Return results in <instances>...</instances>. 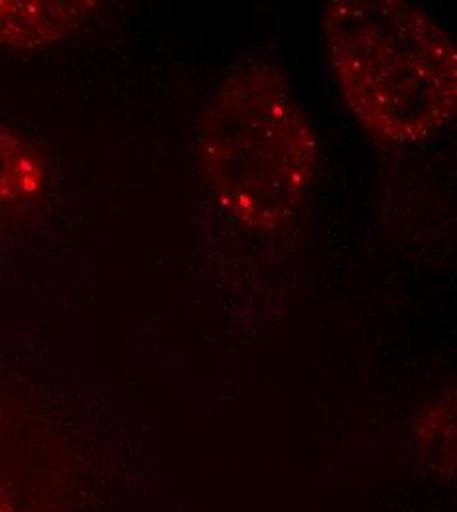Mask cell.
Instances as JSON below:
<instances>
[{
  "label": "cell",
  "instance_id": "obj_1",
  "mask_svg": "<svg viewBox=\"0 0 457 512\" xmlns=\"http://www.w3.org/2000/svg\"><path fill=\"white\" fill-rule=\"evenodd\" d=\"M322 32L345 101L375 138L418 144L450 125L456 44L424 10L402 0H333Z\"/></svg>",
  "mask_w": 457,
  "mask_h": 512
},
{
  "label": "cell",
  "instance_id": "obj_2",
  "mask_svg": "<svg viewBox=\"0 0 457 512\" xmlns=\"http://www.w3.org/2000/svg\"><path fill=\"white\" fill-rule=\"evenodd\" d=\"M197 146L217 201L257 231L290 223L316 182L314 130L274 65H245L223 81L201 119Z\"/></svg>",
  "mask_w": 457,
  "mask_h": 512
},
{
  "label": "cell",
  "instance_id": "obj_3",
  "mask_svg": "<svg viewBox=\"0 0 457 512\" xmlns=\"http://www.w3.org/2000/svg\"><path fill=\"white\" fill-rule=\"evenodd\" d=\"M95 10L93 0H0V48L56 44L79 30Z\"/></svg>",
  "mask_w": 457,
  "mask_h": 512
},
{
  "label": "cell",
  "instance_id": "obj_4",
  "mask_svg": "<svg viewBox=\"0 0 457 512\" xmlns=\"http://www.w3.org/2000/svg\"><path fill=\"white\" fill-rule=\"evenodd\" d=\"M46 162L24 136L0 125V231L46 190Z\"/></svg>",
  "mask_w": 457,
  "mask_h": 512
},
{
  "label": "cell",
  "instance_id": "obj_5",
  "mask_svg": "<svg viewBox=\"0 0 457 512\" xmlns=\"http://www.w3.org/2000/svg\"><path fill=\"white\" fill-rule=\"evenodd\" d=\"M418 449L424 463L440 477L454 479L456 467V392L448 390L420 418Z\"/></svg>",
  "mask_w": 457,
  "mask_h": 512
},
{
  "label": "cell",
  "instance_id": "obj_6",
  "mask_svg": "<svg viewBox=\"0 0 457 512\" xmlns=\"http://www.w3.org/2000/svg\"><path fill=\"white\" fill-rule=\"evenodd\" d=\"M0 512H14L12 499H10L8 491H6V485L2 481V477H0Z\"/></svg>",
  "mask_w": 457,
  "mask_h": 512
}]
</instances>
